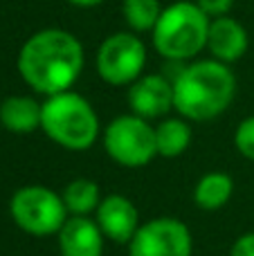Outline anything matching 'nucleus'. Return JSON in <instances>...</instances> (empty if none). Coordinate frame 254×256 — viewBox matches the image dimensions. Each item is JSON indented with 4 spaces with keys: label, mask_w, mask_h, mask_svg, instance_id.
I'll return each mask as SVG.
<instances>
[{
    "label": "nucleus",
    "mask_w": 254,
    "mask_h": 256,
    "mask_svg": "<svg viewBox=\"0 0 254 256\" xmlns=\"http://www.w3.org/2000/svg\"><path fill=\"white\" fill-rule=\"evenodd\" d=\"M16 68L27 88L40 97L74 90L86 68L84 43L63 27H45L20 45Z\"/></svg>",
    "instance_id": "1"
},
{
    "label": "nucleus",
    "mask_w": 254,
    "mask_h": 256,
    "mask_svg": "<svg viewBox=\"0 0 254 256\" xmlns=\"http://www.w3.org/2000/svg\"><path fill=\"white\" fill-rule=\"evenodd\" d=\"M174 81V110L180 117L202 124L225 115L236 99V74L232 66L216 58H194L182 63Z\"/></svg>",
    "instance_id": "2"
},
{
    "label": "nucleus",
    "mask_w": 254,
    "mask_h": 256,
    "mask_svg": "<svg viewBox=\"0 0 254 256\" xmlns=\"http://www.w3.org/2000/svg\"><path fill=\"white\" fill-rule=\"evenodd\" d=\"M40 130L63 150L86 153L102 137L104 126L90 99L68 90L43 99Z\"/></svg>",
    "instance_id": "3"
},
{
    "label": "nucleus",
    "mask_w": 254,
    "mask_h": 256,
    "mask_svg": "<svg viewBox=\"0 0 254 256\" xmlns=\"http://www.w3.org/2000/svg\"><path fill=\"white\" fill-rule=\"evenodd\" d=\"M212 18L196 0H176L166 4L151 32L153 50L169 63H189L205 52Z\"/></svg>",
    "instance_id": "4"
},
{
    "label": "nucleus",
    "mask_w": 254,
    "mask_h": 256,
    "mask_svg": "<svg viewBox=\"0 0 254 256\" xmlns=\"http://www.w3.org/2000/svg\"><path fill=\"white\" fill-rule=\"evenodd\" d=\"M14 225L34 238H52L68 220V209L61 194L45 184H25L14 191L9 200Z\"/></svg>",
    "instance_id": "5"
},
{
    "label": "nucleus",
    "mask_w": 254,
    "mask_h": 256,
    "mask_svg": "<svg viewBox=\"0 0 254 256\" xmlns=\"http://www.w3.org/2000/svg\"><path fill=\"white\" fill-rule=\"evenodd\" d=\"M106 155L122 168H144L158 158L156 124L126 112L108 122L102 130Z\"/></svg>",
    "instance_id": "6"
},
{
    "label": "nucleus",
    "mask_w": 254,
    "mask_h": 256,
    "mask_svg": "<svg viewBox=\"0 0 254 256\" xmlns=\"http://www.w3.org/2000/svg\"><path fill=\"white\" fill-rule=\"evenodd\" d=\"M148 50L142 36L130 30L108 34L94 52V72L112 88H128L144 74Z\"/></svg>",
    "instance_id": "7"
},
{
    "label": "nucleus",
    "mask_w": 254,
    "mask_h": 256,
    "mask_svg": "<svg viewBox=\"0 0 254 256\" xmlns=\"http://www.w3.org/2000/svg\"><path fill=\"white\" fill-rule=\"evenodd\" d=\"M128 256H194V234L176 216H156L142 222L128 245Z\"/></svg>",
    "instance_id": "8"
},
{
    "label": "nucleus",
    "mask_w": 254,
    "mask_h": 256,
    "mask_svg": "<svg viewBox=\"0 0 254 256\" xmlns=\"http://www.w3.org/2000/svg\"><path fill=\"white\" fill-rule=\"evenodd\" d=\"M126 104L142 120H164L174 110V81L160 72H144L126 88Z\"/></svg>",
    "instance_id": "9"
},
{
    "label": "nucleus",
    "mask_w": 254,
    "mask_h": 256,
    "mask_svg": "<svg viewBox=\"0 0 254 256\" xmlns=\"http://www.w3.org/2000/svg\"><path fill=\"white\" fill-rule=\"evenodd\" d=\"M92 218L97 220L99 230L106 236L108 243L115 245H128L144 222L138 204L124 194L104 196Z\"/></svg>",
    "instance_id": "10"
},
{
    "label": "nucleus",
    "mask_w": 254,
    "mask_h": 256,
    "mask_svg": "<svg viewBox=\"0 0 254 256\" xmlns=\"http://www.w3.org/2000/svg\"><path fill=\"white\" fill-rule=\"evenodd\" d=\"M248 50H250V34L241 20H236L234 16L212 18L205 45L210 58H216L225 66H234L246 56Z\"/></svg>",
    "instance_id": "11"
},
{
    "label": "nucleus",
    "mask_w": 254,
    "mask_h": 256,
    "mask_svg": "<svg viewBox=\"0 0 254 256\" xmlns=\"http://www.w3.org/2000/svg\"><path fill=\"white\" fill-rule=\"evenodd\" d=\"M54 238L61 256H104L108 243L92 216H68Z\"/></svg>",
    "instance_id": "12"
},
{
    "label": "nucleus",
    "mask_w": 254,
    "mask_h": 256,
    "mask_svg": "<svg viewBox=\"0 0 254 256\" xmlns=\"http://www.w3.org/2000/svg\"><path fill=\"white\" fill-rule=\"evenodd\" d=\"M43 102L32 94H9L0 102V126L14 135H32L40 130Z\"/></svg>",
    "instance_id": "13"
},
{
    "label": "nucleus",
    "mask_w": 254,
    "mask_h": 256,
    "mask_svg": "<svg viewBox=\"0 0 254 256\" xmlns=\"http://www.w3.org/2000/svg\"><path fill=\"white\" fill-rule=\"evenodd\" d=\"M194 142V128L192 122L184 117H164L156 124V146H158V158L174 160L180 158L189 150Z\"/></svg>",
    "instance_id": "14"
},
{
    "label": "nucleus",
    "mask_w": 254,
    "mask_h": 256,
    "mask_svg": "<svg viewBox=\"0 0 254 256\" xmlns=\"http://www.w3.org/2000/svg\"><path fill=\"white\" fill-rule=\"evenodd\" d=\"M234 180L225 171H210L198 178L194 186V204L202 212H218L232 200Z\"/></svg>",
    "instance_id": "15"
},
{
    "label": "nucleus",
    "mask_w": 254,
    "mask_h": 256,
    "mask_svg": "<svg viewBox=\"0 0 254 256\" xmlns=\"http://www.w3.org/2000/svg\"><path fill=\"white\" fill-rule=\"evenodd\" d=\"M61 198L70 216H94L104 194L92 178H74L63 186Z\"/></svg>",
    "instance_id": "16"
},
{
    "label": "nucleus",
    "mask_w": 254,
    "mask_h": 256,
    "mask_svg": "<svg viewBox=\"0 0 254 256\" xmlns=\"http://www.w3.org/2000/svg\"><path fill=\"white\" fill-rule=\"evenodd\" d=\"M160 0H122V18L135 34H151L162 14Z\"/></svg>",
    "instance_id": "17"
},
{
    "label": "nucleus",
    "mask_w": 254,
    "mask_h": 256,
    "mask_svg": "<svg viewBox=\"0 0 254 256\" xmlns=\"http://www.w3.org/2000/svg\"><path fill=\"white\" fill-rule=\"evenodd\" d=\"M234 146L243 158L254 162V115H248L234 128Z\"/></svg>",
    "instance_id": "18"
},
{
    "label": "nucleus",
    "mask_w": 254,
    "mask_h": 256,
    "mask_svg": "<svg viewBox=\"0 0 254 256\" xmlns=\"http://www.w3.org/2000/svg\"><path fill=\"white\" fill-rule=\"evenodd\" d=\"M234 2L236 0H196V4L207 14L210 18H220V16H230Z\"/></svg>",
    "instance_id": "19"
},
{
    "label": "nucleus",
    "mask_w": 254,
    "mask_h": 256,
    "mask_svg": "<svg viewBox=\"0 0 254 256\" xmlns=\"http://www.w3.org/2000/svg\"><path fill=\"white\" fill-rule=\"evenodd\" d=\"M230 256H254V232L238 236L230 248Z\"/></svg>",
    "instance_id": "20"
},
{
    "label": "nucleus",
    "mask_w": 254,
    "mask_h": 256,
    "mask_svg": "<svg viewBox=\"0 0 254 256\" xmlns=\"http://www.w3.org/2000/svg\"><path fill=\"white\" fill-rule=\"evenodd\" d=\"M70 7H76V9H94L99 4H104L106 0H66Z\"/></svg>",
    "instance_id": "21"
}]
</instances>
